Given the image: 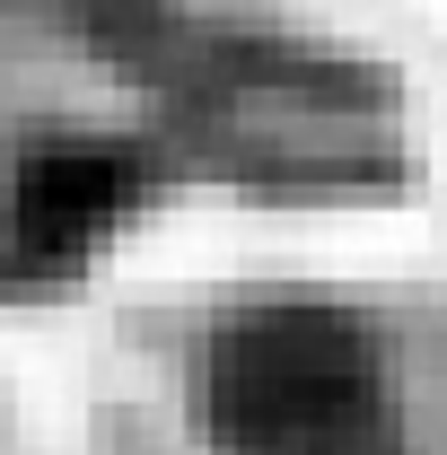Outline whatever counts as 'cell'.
I'll use <instances>...</instances> for the list:
<instances>
[{"instance_id": "cell-1", "label": "cell", "mask_w": 447, "mask_h": 455, "mask_svg": "<svg viewBox=\"0 0 447 455\" xmlns=\"http://www.w3.org/2000/svg\"><path fill=\"white\" fill-rule=\"evenodd\" d=\"M132 193H141V158H123V149H45V158H27L9 175L0 254L9 263H70L123 220Z\"/></svg>"}]
</instances>
